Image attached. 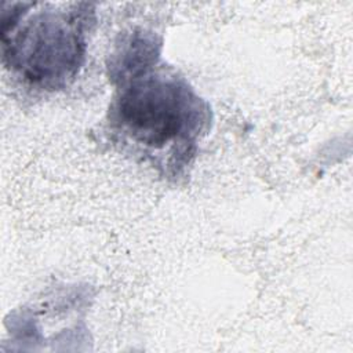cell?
<instances>
[{
	"mask_svg": "<svg viewBox=\"0 0 353 353\" xmlns=\"http://www.w3.org/2000/svg\"><path fill=\"white\" fill-rule=\"evenodd\" d=\"M159 47L153 36L135 33L113 54L110 74L119 85L106 127L121 150L175 181L185 175L210 130L211 108L183 77L157 65Z\"/></svg>",
	"mask_w": 353,
	"mask_h": 353,
	"instance_id": "6da1fadb",
	"label": "cell"
},
{
	"mask_svg": "<svg viewBox=\"0 0 353 353\" xmlns=\"http://www.w3.org/2000/svg\"><path fill=\"white\" fill-rule=\"evenodd\" d=\"M94 23L90 3H3V63L30 90H63L84 63Z\"/></svg>",
	"mask_w": 353,
	"mask_h": 353,
	"instance_id": "7a4b0ae2",
	"label": "cell"
}]
</instances>
